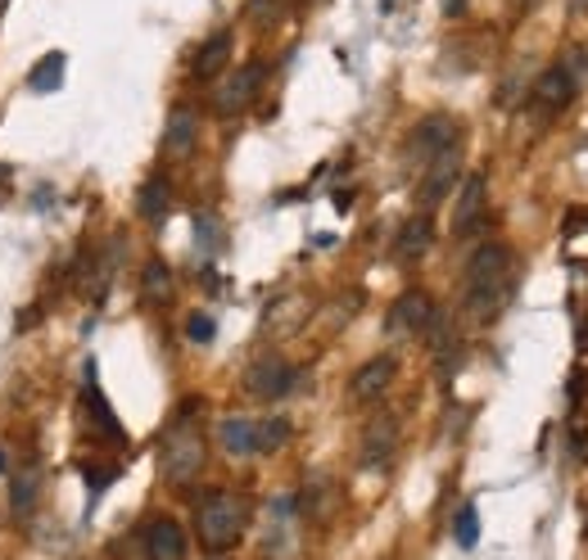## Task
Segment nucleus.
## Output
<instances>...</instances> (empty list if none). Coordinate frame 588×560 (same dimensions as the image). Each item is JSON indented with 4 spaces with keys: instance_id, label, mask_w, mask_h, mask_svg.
I'll return each mask as SVG.
<instances>
[{
    "instance_id": "obj_26",
    "label": "nucleus",
    "mask_w": 588,
    "mask_h": 560,
    "mask_svg": "<svg viewBox=\"0 0 588 560\" xmlns=\"http://www.w3.org/2000/svg\"><path fill=\"white\" fill-rule=\"evenodd\" d=\"M570 14H588V0H570Z\"/></svg>"
},
{
    "instance_id": "obj_3",
    "label": "nucleus",
    "mask_w": 588,
    "mask_h": 560,
    "mask_svg": "<svg viewBox=\"0 0 588 560\" xmlns=\"http://www.w3.org/2000/svg\"><path fill=\"white\" fill-rule=\"evenodd\" d=\"M217 438L231 457H263V453H276V447L290 438V421L281 416H268V421H249V416H227L217 425Z\"/></svg>"
},
{
    "instance_id": "obj_17",
    "label": "nucleus",
    "mask_w": 588,
    "mask_h": 560,
    "mask_svg": "<svg viewBox=\"0 0 588 560\" xmlns=\"http://www.w3.org/2000/svg\"><path fill=\"white\" fill-rule=\"evenodd\" d=\"M227 59H231V32L223 27V32H213L208 42L200 46V55H195V64H191V72L200 82H208V78H217V72L227 68Z\"/></svg>"
},
{
    "instance_id": "obj_12",
    "label": "nucleus",
    "mask_w": 588,
    "mask_h": 560,
    "mask_svg": "<svg viewBox=\"0 0 588 560\" xmlns=\"http://www.w3.org/2000/svg\"><path fill=\"white\" fill-rule=\"evenodd\" d=\"M453 181H457V149H453V155H439V159H430V163H426L421 191H417L421 208L444 204V199H449V191H453Z\"/></svg>"
},
{
    "instance_id": "obj_21",
    "label": "nucleus",
    "mask_w": 588,
    "mask_h": 560,
    "mask_svg": "<svg viewBox=\"0 0 588 560\" xmlns=\"http://www.w3.org/2000/svg\"><path fill=\"white\" fill-rule=\"evenodd\" d=\"M172 294V267L168 263H145V272H140V298L145 304H163V298Z\"/></svg>"
},
{
    "instance_id": "obj_23",
    "label": "nucleus",
    "mask_w": 588,
    "mask_h": 560,
    "mask_svg": "<svg viewBox=\"0 0 588 560\" xmlns=\"http://www.w3.org/2000/svg\"><path fill=\"white\" fill-rule=\"evenodd\" d=\"M195 231H200V244L204 249H223V240H217V236H223V227H217L213 213H195Z\"/></svg>"
},
{
    "instance_id": "obj_9",
    "label": "nucleus",
    "mask_w": 588,
    "mask_h": 560,
    "mask_svg": "<svg viewBox=\"0 0 588 560\" xmlns=\"http://www.w3.org/2000/svg\"><path fill=\"white\" fill-rule=\"evenodd\" d=\"M457 140H462L457 118H449V114H434V118H426V123L412 132V155L430 163V159H439V155H453Z\"/></svg>"
},
{
    "instance_id": "obj_4",
    "label": "nucleus",
    "mask_w": 588,
    "mask_h": 560,
    "mask_svg": "<svg viewBox=\"0 0 588 560\" xmlns=\"http://www.w3.org/2000/svg\"><path fill=\"white\" fill-rule=\"evenodd\" d=\"M200 466H204V434L195 430L191 416H177V425L159 443V470L172 483H191L200 475Z\"/></svg>"
},
{
    "instance_id": "obj_7",
    "label": "nucleus",
    "mask_w": 588,
    "mask_h": 560,
    "mask_svg": "<svg viewBox=\"0 0 588 560\" xmlns=\"http://www.w3.org/2000/svg\"><path fill=\"white\" fill-rule=\"evenodd\" d=\"M485 213H489V181L480 172H471L453 199V236H475L485 227Z\"/></svg>"
},
{
    "instance_id": "obj_14",
    "label": "nucleus",
    "mask_w": 588,
    "mask_h": 560,
    "mask_svg": "<svg viewBox=\"0 0 588 560\" xmlns=\"http://www.w3.org/2000/svg\"><path fill=\"white\" fill-rule=\"evenodd\" d=\"M394 370H398V362H394V357H372L366 366H358V370H353V385H349V393H353L358 402H372V398H381V393L389 389V380H394Z\"/></svg>"
},
{
    "instance_id": "obj_1",
    "label": "nucleus",
    "mask_w": 588,
    "mask_h": 560,
    "mask_svg": "<svg viewBox=\"0 0 588 560\" xmlns=\"http://www.w3.org/2000/svg\"><path fill=\"white\" fill-rule=\"evenodd\" d=\"M511 281H517V258H511L507 244L489 240L471 253V263H466V285H462V304L466 312L489 325L502 317L507 308V298H511Z\"/></svg>"
},
{
    "instance_id": "obj_16",
    "label": "nucleus",
    "mask_w": 588,
    "mask_h": 560,
    "mask_svg": "<svg viewBox=\"0 0 588 560\" xmlns=\"http://www.w3.org/2000/svg\"><path fill=\"white\" fill-rule=\"evenodd\" d=\"M64 72H68V55H64V50L42 55V59L27 68V91H32V95H55V91L64 87Z\"/></svg>"
},
{
    "instance_id": "obj_19",
    "label": "nucleus",
    "mask_w": 588,
    "mask_h": 560,
    "mask_svg": "<svg viewBox=\"0 0 588 560\" xmlns=\"http://www.w3.org/2000/svg\"><path fill=\"white\" fill-rule=\"evenodd\" d=\"M136 208H140V217L145 221H163L168 217V208H172V181L159 172V176H150L140 185V195H136Z\"/></svg>"
},
{
    "instance_id": "obj_18",
    "label": "nucleus",
    "mask_w": 588,
    "mask_h": 560,
    "mask_svg": "<svg viewBox=\"0 0 588 560\" xmlns=\"http://www.w3.org/2000/svg\"><path fill=\"white\" fill-rule=\"evenodd\" d=\"M195 136H200V127H195V114L191 108H172V118H168V127H163V155H191L195 149Z\"/></svg>"
},
{
    "instance_id": "obj_2",
    "label": "nucleus",
    "mask_w": 588,
    "mask_h": 560,
    "mask_svg": "<svg viewBox=\"0 0 588 560\" xmlns=\"http://www.w3.org/2000/svg\"><path fill=\"white\" fill-rule=\"evenodd\" d=\"M245 529H249V502L240 493L217 489L195 506V538L208 556H223V551L240 547Z\"/></svg>"
},
{
    "instance_id": "obj_27",
    "label": "nucleus",
    "mask_w": 588,
    "mask_h": 560,
    "mask_svg": "<svg viewBox=\"0 0 588 560\" xmlns=\"http://www.w3.org/2000/svg\"><path fill=\"white\" fill-rule=\"evenodd\" d=\"M381 5H385V10H389V5H394V0H381Z\"/></svg>"
},
{
    "instance_id": "obj_8",
    "label": "nucleus",
    "mask_w": 588,
    "mask_h": 560,
    "mask_svg": "<svg viewBox=\"0 0 588 560\" xmlns=\"http://www.w3.org/2000/svg\"><path fill=\"white\" fill-rule=\"evenodd\" d=\"M575 95H579V78H575L566 64H553L547 72H539V82H534V91H530V100H534L539 114H562V108H566Z\"/></svg>"
},
{
    "instance_id": "obj_24",
    "label": "nucleus",
    "mask_w": 588,
    "mask_h": 560,
    "mask_svg": "<svg viewBox=\"0 0 588 560\" xmlns=\"http://www.w3.org/2000/svg\"><path fill=\"white\" fill-rule=\"evenodd\" d=\"M186 334H191L195 344H208L213 334H217V321H213V317H204V312H195V317L186 321Z\"/></svg>"
},
{
    "instance_id": "obj_28",
    "label": "nucleus",
    "mask_w": 588,
    "mask_h": 560,
    "mask_svg": "<svg viewBox=\"0 0 588 560\" xmlns=\"http://www.w3.org/2000/svg\"><path fill=\"white\" fill-rule=\"evenodd\" d=\"M0 470H5V457H0Z\"/></svg>"
},
{
    "instance_id": "obj_25",
    "label": "nucleus",
    "mask_w": 588,
    "mask_h": 560,
    "mask_svg": "<svg viewBox=\"0 0 588 560\" xmlns=\"http://www.w3.org/2000/svg\"><path fill=\"white\" fill-rule=\"evenodd\" d=\"M32 502H36V475H23L14 483V511H32Z\"/></svg>"
},
{
    "instance_id": "obj_6",
    "label": "nucleus",
    "mask_w": 588,
    "mask_h": 560,
    "mask_svg": "<svg viewBox=\"0 0 588 560\" xmlns=\"http://www.w3.org/2000/svg\"><path fill=\"white\" fill-rule=\"evenodd\" d=\"M263 82H268V64H245V68H236L231 78L223 82V91L213 95V108H217L223 118L245 114V108L253 104V95H259Z\"/></svg>"
},
{
    "instance_id": "obj_13",
    "label": "nucleus",
    "mask_w": 588,
    "mask_h": 560,
    "mask_svg": "<svg viewBox=\"0 0 588 560\" xmlns=\"http://www.w3.org/2000/svg\"><path fill=\"white\" fill-rule=\"evenodd\" d=\"M82 402H87V412H91V421H95V430L109 438V443H127V430L118 425V416H114V407H109V398L100 393V385H95V366H87V385H82Z\"/></svg>"
},
{
    "instance_id": "obj_10",
    "label": "nucleus",
    "mask_w": 588,
    "mask_h": 560,
    "mask_svg": "<svg viewBox=\"0 0 588 560\" xmlns=\"http://www.w3.org/2000/svg\"><path fill=\"white\" fill-rule=\"evenodd\" d=\"M430 325H434V298L421 289H408L389 312V330H398V334H421Z\"/></svg>"
},
{
    "instance_id": "obj_20",
    "label": "nucleus",
    "mask_w": 588,
    "mask_h": 560,
    "mask_svg": "<svg viewBox=\"0 0 588 560\" xmlns=\"http://www.w3.org/2000/svg\"><path fill=\"white\" fill-rule=\"evenodd\" d=\"M394 438H398L394 421H376L372 430H366V438H362V466H381V461H389Z\"/></svg>"
},
{
    "instance_id": "obj_22",
    "label": "nucleus",
    "mask_w": 588,
    "mask_h": 560,
    "mask_svg": "<svg viewBox=\"0 0 588 560\" xmlns=\"http://www.w3.org/2000/svg\"><path fill=\"white\" fill-rule=\"evenodd\" d=\"M457 542L462 547H475V542H480V515H475V506H462L457 511Z\"/></svg>"
},
{
    "instance_id": "obj_15",
    "label": "nucleus",
    "mask_w": 588,
    "mask_h": 560,
    "mask_svg": "<svg viewBox=\"0 0 588 560\" xmlns=\"http://www.w3.org/2000/svg\"><path fill=\"white\" fill-rule=\"evenodd\" d=\"M430 244H434V221H430V213H417V217L403 221V231L394 240V253L403 258V263H417Z\"/></svg>"
},
{
    "instance_id": "obj_11",
    "label": "nucleus",
    "mask_w": 588,
    "mask_h": 560,
    "mask_svg": "<svg viewBox=\"0 0 588 560\" xmlns=\"http://www.w3.org/2000/svg\"><path fill=\"white\" fill-rule=\"evenodd\" d=\"M145 556L150 560H186V529H181L172 515L150 519V529H145Z\"/></svg>"
},
{
    "instance_id": "obj_5",
    "label": "nucleus",
    "mask_w": 588,
    "mask_h": 560,
    "mask_svg": "<svg viewBox=\"0 0 588 560\" xmlns=\"http://www.w3.org/2000/svg\"><path fill=\"white\" fill-rule=\"evenodd\" d=\"M245 389H249L253 398L276 402V398H285V393L299 389V366H290L285 357H259V362L245 370Z\"/></svg>"
}]
</instances>
